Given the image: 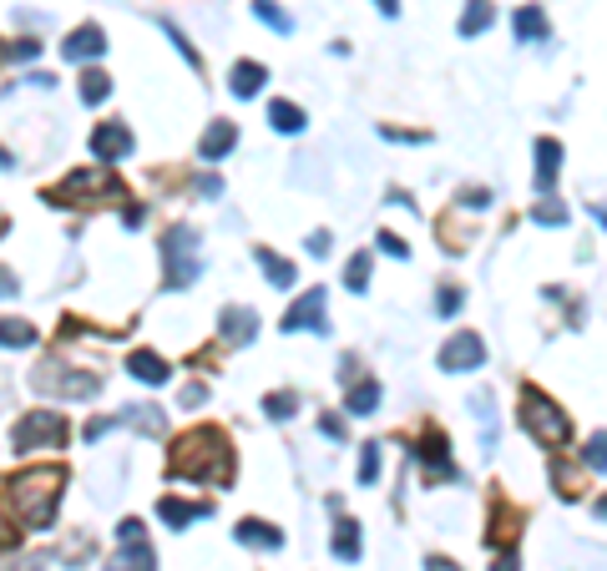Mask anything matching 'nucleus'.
Instances as JSON below:
<instances>
[{"label": "nucleus", "instance_id": "33", "mask_svg": "<svg viewBox=\"0 0 607 571\" xmlns=\"http://www.w3.org/2000/svg\"><path fill=\"white\" fill-rule=\"evenodd\" d=\"M294 405H299V394H289V390H279V394H269V400H263L269 419H289V415H294Z\"/></svg>", "mask_w": 607, "mask_h": 571}, {"label": "nucleus", "instance_id": "6", "mask_svg": "<svg viewBox=\"0 0 607 571\" xmlns=\"http://www.w3.org/2000/svg\"><path fill=\"white\" fill-rule=\"evenodd\" d=\"M15 450H41V445H61L66 440V415L61 410H31L21 415V425L11 430Z\"/></svg>", "mask_w": 607, "mask_h": 571}, {"label": "nucleus", "instance_id": "11", "mask_svg": "<svg viewBox=\"0 0 607 571\" xmlns=\"http://www.w3.org/2000/svg\"><path fill=\"white\" fill-rule=\"evenodd\" d=\"M106 51V31L97 26V21H87V26H77L71 36L61 41V61H97V56Z\"/></svg>", "mask_w": 607, "mask_h": 571}, {"label": "nucleus", "instance_id": "19", "mask_svg": "<svg viewBox=\"0 0 607 571\" xmlns=\"http://www.w3.org/2000/svg\"><path fill=\"white\" fill-rule=\"evenodd\" d=\"M233 536H238L244 546H263V551H279V546H284V536L273 531L269 520H253V516L238 520V531H233Z\"/></svg>", "mask_w": 607, "mask_h": 571}, {"label": "nucleus", "instance_id": "45", "mask_svg": "<svg viewBox=\"0 0 607 571\" xmlns=\"http://www.w3.org/2000/svg\"><path fill=\"white\" fill-rule=\"evenodd\" d=\"M309 253H314V258L329 253V233H324V228H319V233H309Z\"/></svg>", "mask_w": 607, "mask_h": 571}, {"label": "nucleus", "instance_id": "38", "mask_svg": "<svg viewBox=\"0 0 607 571\" xmlns=\"http://www.w3.org/2000/svg\"><path fill=\"white\" fill-rule=\"evenodd\" d=\"M380 248H385L390 258H410V248H405V238H395V233H380Z\"/></svg>", "mask_w": 607, "mask_h": 571}, {"label": "nucleus", "instance_id": "28", "mask_svg": "<svg viewBox=\"0 0 607 571\" xmlns=\"http://www.w3.org/2000/svg\"><path fill=\"white\" fill-rule=\"evenodd\" d=\"M253 15H259L269 31H279V36H289V31H294V15L279 11V0H253Z\"/></svg>", "mask_w": 607, "mask_h": 571}, {"label": "nucleus", "instance_id": "31", "mask_svg": "<svg viewBox=\"0 0 607 571\" xmlns=\"http://www.w3.org/2000/svg\"><path fill=\"white\" fill-rule=\"evenodd\" d=\"M364 283H370V253H354L345 268V289L349 293H364Z\"/></svg>", "mask_w": 607, "mask_h": 571}, {"label": "nucleus", "instance_id": "16", "mask_svg": "<svg viewBox=\"0 0 607 571\" xmlns=\"http://www.w3.org/2000/svg\"><path fill=\"white\" fill-rule=\"evenodd\" d=\"M218 324H223V334H228V344H248V339H253V329H259V314L244 309V304H228Z\"/></svg>", "mask_w": 607, "mask_h": 571}, {"label": "nucleus", "instance_id": "48", "mask_svg": "<svg viewBox=\"0 0 607 571\" xmlns=\"http://www.w3.org/2000/svg\"><path fill=\"white\" fill-rule=\"evenodd\" d=\"M496 571H517V551H506V557L496 561Z\"/></svg>", "mask_w": 607, "mask_h": 571}, {"label": "nucleus", "instance_id": "39", "mask_svg": "<svg viewBox=\"0 0 607 571\" xmlns=\"http://www.w3.org/2000/svg\"><path fill=\"white\" fill-rule=\"evenodd\" d=\"M15 541H21V526H15V520H5V516H0V551H11Z\"/></svg>", "mask_w": 607, "mask_h": 571}, {"label": "nucleus", "instance_id": "24", "mask_svg": "<svg viewBox=\"0 0 607 571\" xmlns=\"http://www.w3.org/2000/svg\"><path fill=\"white\" fill-rule=\"evenodd\" d=\"M269 122H273V132H284V137H294V132L309 127V122H304V112H299L294 102H269Z\"/></svg>", "mask_w": 607, "mask_h": 571}, {"label": "nucleus", "instance_id": "29", "mask_svg": "<svg viewBox=\"0 0 607 571\" xmlns=\"http://www.w3.org/2000/svg\"><path fill=\"white\" fill-rule=\"evenodd\" d=\"M517 36L521 41H542L547 36V15L537 11V5H521L517 11Z\"/></svg>", "mask_w": 607, "mask_h": 571}, {"label": "nucleus", "instance_id": "22", "mask_svg": "<svg viewBox=\"0 0 607 571\" xmlns=\"http://www.w3.org/2000/svg\"><path fill=\"white\" fill-rule=\"evenodd\" d=\"M517 526H521V516H517V511H506L501 501H496V506H492V531H486V541H492V546H511V541H517Z\"/></svg>", "mask_w": 607, "mask_h": 571}, {"label": "nucleus", "instance_id": "17", "mask_svg": "<svg viewBox=\"0 0 607 571\" xmlns=\"http://www.w3.org/2000/svg\"><path fill=\"white\" fill-rule=\"evenodd\" d=\"M228 87H233V97H259V87H269V66H259V61H238L233 66V77H228Z\"/></svg>", "mask_w": 607, "mask_h": 571}, {"label": "nucleus", "instance_id": "49", "mask_svg": "<svg viewBox=\"0 0 607 571\" xmlns=\"http://www.w3.org/2000/svg\"><path fill=\"white\" fill-rule=\"evenodd\" d=\"M375 5H380L385 15H400V0H375Z\"/></svg>", "mask_w": 607, "mask_h": 571}, {"label": "nucleus", "instance_id": "34", "mask_svg": "<svg viewBox=\"0 0 607 571\" xmlns=\"http://www.w3.org/2000/svg\"><path fill=\"white\" fill-rule=\"evenodd\" d=\"M375 481H380V445L370 440L360 456V485H375Z\"/></svg>", "mask_w": 607, "mask_h": 571}, {"label": "nucleus", "instance_id": "2", "mask_svg": "<svg viewBox=\"0 0 607 571\" xmlns=\"http://www.w3.org/2000/svg\"><path fill=\"white\" fill-rule=\"evenodd\" d=\"M61 485H66V470L61 465H31V470H21V475L11 481V501H15V511H21V520H26V526H36V531H46V526L56 520Z\"/></svg>", "mask_w": 607, "mask_h": 571}, {"label": "nucleus", "instance_id": "3", "mask_svg": "<svg viewBox=\"0 0 607 571\" xmlns=\"http://www.w3.org/2000/svg\"><path fill=\"white\" fill-rule=\"evenodd\" d=\"M517 415H521V425H527L531 440H542V445H567L572 440V419L562 415V410H556L537 384L521 390V410H517Z\"/></svg>", "mask_w": 607, "mask_h": 571}, {"label": "nucleus", "instance_id": "8", "mask_svg": "<svg viewBox=\"0 0 607 571\" xmlns=\"http://www.w3.org/2000/svg\"><path fill=\"white\" fill-rule=\"evenodd\" d=\"M481 359H486V344H481V334L461 329L446 339V349H440V369L446 374H465V369H476Z\"/></svg>", "mask_w": 607, "mask_h": 571}, {"label": "nucleus", "instance_id": "1", "mask_svg": "<svg viewBox=\"0 0 607 571\" xmlns=\"http://www.w3.org/2000/svg\"><path fill=\"white\" fill-rule=\"evenodd\" d=\"M168 475H182V481H207V485H223L233 481V450H228V435L218 425H198L188 430L168 456Z\"/></svg>", "mask_w": 607, "mask_h": 571}, {"label": "nucleus", "instance_id": "23", "mask_svg": "<svg viewBox=\"0 0 607 571\" xmlns=\"http://www.w3.org/2000/svg\"><path fill=\"white\" fill-rule=\"evenodd\" d=\"M259 268L269 273L273 289H294V263H289V258H279L273 248H259Z\"/></svg>", "mask_w": 607, "mask_h": 571}, {"label": "nucleus", "instance_id": "5", "mask_svg": "<svg viewBox=\"0 0 607 571\" xmlns=\"http://www.w3.org/2000/svg\"><path fill=\"white\" fill-rule=\"evenodd\" d=\"M31 384H36L41 394H61V400H87V394L102 390V374H97V369L77 374V369H66V364H41L36 374H31Z\"/></svg>", "mask_w": 607, "mask_h": 571}, {"label": "nucleus", "instance_id": "15", "mask_svg": "<svg viewBox=\"0 0 607 571\" xmlns=\"http://www.w3.org/2000/svg\"><path fill=\"white\" fill-rule=\"evenodd\" d=\"M556 172H562V142L542 137V142H537V188L552 192L556 188Z\"/></svg>", "mask_w": 607, "mask_h": 571}, {"label": "nucleus", "instance_id": "14", "mask_svg": "<svg viewBox=\"0 0 607 571\" xmlns=\"http://www.w3.org/2000/svg\"><path fill=\"white\" fill-rule=\"evenodd\" d=\"M233 147H238V127H233V122H213V127L203 132V142H198L203 162H218V157H228Z\"/></svg>", "mask_w": 607, "mask_h": 571}, {"label": "nucleus", "instance_id": "7", "mask_svg": "<svg viewBox=\"0 0 607 571\" xmlns=\"http://www.w3.org/2000/svg\"><path fill=\"white\" fill-rule=\"evenodd\" d=\"M91 192L122 198V182L112 178V167H81V172H71V178H66L61 188H51L46 198H51V203H77L81 207V198H91Z\"/></svg>", "mask_w": 607, "mask_h": 571}, {"label": "nucleus", "instance_id": "46", "mask_svg": "<svg viewBox=\"0 0 607 571\" xmlns=\"http://www.w3.org/2000/svg\"><path fill=\"white\" fill-rule=\"evenodd\" d=\"M319 430L329 435V440H345V425H339L335 415H324V419H319Z\"/></svg>", "mask_w": 607, "mask_h": 571}, {"label": "nucleus", "instance_id": "13", "mask_svg": "<svg viewBox=\"0 0 607 571\" xmlns=\"http://www.w3.org/2000/svg\"><path fill=\"white\" fill-rule=\"evenodd\" d=\"M157 516L182 531V526H193V520L213 516V506H207V501H178V495H162V501H157Z\"/></svg>", "mask_w": 607, "mask_h": 571}, {"label": "nucleus", "instance_id": "25", "mask_svg": "<svg viewBox=\"0 0 607 571\" xmlns=\"http://www.w3.org/2000/svg\"><path fill=\"white\" fill-rule=\"evenodd\" d=\"M36 344V329L26 318H0V349H31Z\"/></svg>", "mask_w": 607, "mask_h": 571}, {"label": "nucleus", "instance_id": "43", "mask_svg": "<svg viewBox=\"0 0 607 571\" xmlns=\"http://www.w3.org/2000/svg\"><path fill=\"white\" fill-rule=\"evenodd\" d=\"M582 460H587V465L602 475V435H593V445H587V456H582Z\"/></svg>", "mask_w": 607, "mask_h": 571}, {"label": "nucleus", "instance_id": "4", "mask_svg": "<svg viewBox=\"0 0 607 571\" xmlns=\"http://www.w3.org/2000/svg\"><path fill=\"white\" fill-rule=\"evenodd\" d=\"M162 258H168V289L182 293L193 289L198 279V233L193 228H168V238H162Z\"/></svg>", "mask_w": 607, "mask_h": 571}, {"label": "nucleus", "instance_id": "27", "mask_svg": "<svg viewBox=\"0 0 607 571\" xmlns=\"http://www.w3.org/2000/svg\"><path fill=\"white\" fill-rule=\"evenodd\" d=\"M375 405H380V380H360L345 400V410H354V415H375Z\"/></svg>", "mask_w": 607, "mask_h": 571}, {"label": "nucleus", "instance_id": "26", "mask_svg": "<svg viewBox=\"0 0 607 571\" xmlns=\"http://www.w3.org/2000/svg\"><path fill=\"white\" fill-rule=\"evenodd\" d=\"M81 102L87 106H97V102H106V97H112V77H106V71H97V66H91V71H81Z\"/></svg>", "mask_w": 607, "mask_h": 571}, {"label": "nucleus", "instance_id": "9", "mask_svg": "<svg viewBox=\"0 0 607 571\" xmlns=\"http://www.w3.org/2000/svg\"><path fill=\"white\" fill-rule=\"evenodd\" d=\"M284 329L289 334H299V329L329 334V318H324V289H304V299H299V304L284 314Z\"/></svg>", "mask_w": 607, "mask_h": 571}, {"label": "nucleus", "instance_id": "36", "mask_svg": "<svg viewBox=\"0 0 607 571\" xmlns=\"http://www.w3.org/2000/svg\"><path fill=\"white\" fill-rule=\"evenodd\" d=\"M537 223H552V228H562V223H567V207L556 203V198H547V203L537 207Z\"/></svg>", "mask_w": 607, "mask_h": 571}, {"label": "nucleus", "instance_id": "44", "mask_svg": "<svg viewBox=\"0 0 607 571\" xmlns=\"http://www.w3.org/2000/svg\"><path fill=\"white\" fill-rule=\"evenodd\" d=\"M116 536H122V541H143V520H122Z\"/></svg>", "mask_w": 607, "mask_h": 571}, {"label": "nucleus", "instance_id": "12", "mask_svg": "<svg viewBox=\"0 0 607 571\" xmlns=\"http://www.w3.org/2000/svg\"><path fill=\"white\" fill-rule=\"evenodd\" d=\"M420 465H426V481H451V475H455L451 456H446V435H440V430L420 435Z\"/></svg>", "mask_w": 607, "mask_h": 571}, {"label": "nucleus", "instance_id": "47", "mask_svg": "<svg viewBox=\"0 0 607 571\" xmlns=\"http://www.w3.org/2000/svg\"><path fill=\"white\" fill-rule=\"evenodd\" d=\"M426 571H461V566H455V561H446V557H430Z\"/></svg>", "mask_w": 607, "mask_h": 571}, {"label": "nucleus", "instance_id": "30", "mask_svg": "<svg viewBox=\"0 0 607 571\" xmlns=\"http://www.w3.org/2000/svg\"><path fill=\"white\" fill-rule=\"evenodd\" d=\"M335 557H345V561L360 557V526L354 520H339L335 526Z\"/></svg>", "mask_w": 607, "mask_h": 571}, {"label": "nucleus", "instance_id": "42", "mask_svg": "<svg viewBox=\"0 0 607 571\" xmlns=\"http://www.w3.org/2000/svg\"><path fill=\"white\" fill-rule=\"evenodd\" d=\"M203 400H207L203 384H182V394H178V405H203Z\"/></svg>", "mask_w": 607, "mask_h": 571}, {"label": "nucleus", "instance_id": "40", "mask_svg": "<svg viewBox=\"0 0 607 571\" xmlns=\"http://www.w3.org/2000/svg\"><path fill=\"white\" fill-rule=\"evenodd\" d=\"M15 293H21V279H15L5 263H0V299H15Z\"/></svg>", "mask_w": 607, "mask_h": 571}, {"label": "nucleus", "instance_id": "18", "mask_svg": "<svg viewBox=\"0 0 607 571\" xmlns=\"http://www.w3.org/2000/svg\"><path fill=\"white\" fill-rule=\"evenodd\" d=\"M127 369L137 374V380H147V384H168V374H172V369H168V359H162V355H152V349H137V355L127 359Z\"/></svg>", "mask_w": 607, "mask_h": 571}, {"label": "nucleus", "instance_id": "20", "mask_svg": "<svg viewBox=\"0 0 607 571\" xmlns=\"http://www.w3.org/2000/svg\"><path fill=\"white\" fill-rule=\"evenodd\" d=\"M152 546L147 541H122V557H112V566L106 571H152Z\"/></svg>", "mask_w": 607, "mask_h": 571}, {"label": "nucleus", "instance_id": "37", "mask_svg": "<svg viewBox=\"0 0 607 571\" xmlns=\"http://www.w3.org/2000/svg\"><path fill=\"white\" fill-rule=\"evenodd\" d=\"M162 31H168V36H172V46H178V51L188 56V66H198V51H193V46H188V36H182V31L172 26V21H162Z\"/></svg>", "mask_w": 607, "mask_h": 571}, {"label": "nucleus", "instance_id": "35", "mask_svg": "<svg viewBox=\"0 0 607 571\" xmlns=\"http://www.w3.org/2000/svg\"><path fill=\"white\" fill-rule=\"evenodd\" d=\"M5 56H11V61H36L41 56V41H11V46H5Z\"/></svg>", "mask_w": 607, "mask_h": 571}, {"label": "nucleus", "instance_id": "21", "mask_svg": "<svg viewBox=\"0 0 607 571\" xmlns=\"http://www.w3.org/2000/svg\"><path fill=\"white\" fill-rule=\"evenodd\" d=\"M492 21H496V5H492V0H465L461 26H455V31H461V36H481V31L492 26Z\"/></svg>", "mask_w": 607, "mask_h": 571}, {"label": "nucleus", "instance_id": "10", "mask_svg": "<svg viewBox=\"0 0 607 571\" xmlns=\"http://www.w3.org/2000/svg\"><path fill=\"white\" fill-rule=\"evenodd\" d=\"M132 147H137V137H132L127 122H106V127L91 132V152L102 157V167H106V162H116V157H127Z\"/></svg>", "mask_w": 607, "mask_h": 571}, {"label": "nucleus", "instance_id": "41", "mask_svg": "<svg viewBox=\"0 0 607 571\" xmlns=\"http://www.w3.org/2000/svg\"><path fill=\"white\" fill-rule=\"evenodd\" d=\"M116 425H122L116 415H106V419H91V425H87V440H102L106 430H116Z\"/></svg>", "mask_w": 607, "mask_h": 571}, {"label": "nucleus", "instance_id": "32", "mask_svg": "<svg viewBox=\"0 0 607 571\" xmlns=\"http://www.w3.org/2000/svg\"><path fill=\"white\" fill-rule=\"evenodd\" d=\"M461 304H465V289H461V283H440V293H436V314L451 318Z\"/></svg>", "mask_w": 607, "mask_h": 571}]
</instances>
